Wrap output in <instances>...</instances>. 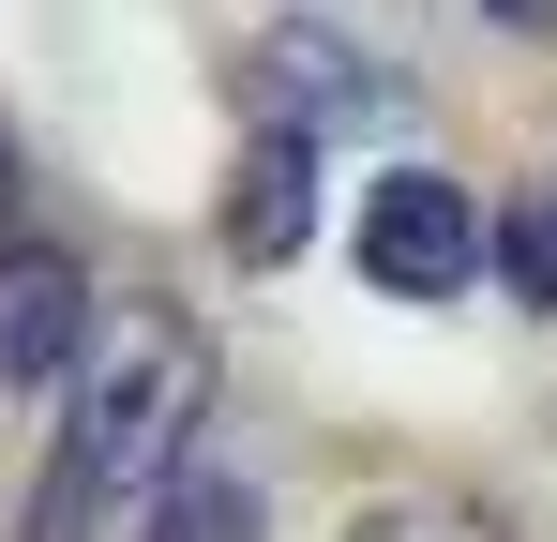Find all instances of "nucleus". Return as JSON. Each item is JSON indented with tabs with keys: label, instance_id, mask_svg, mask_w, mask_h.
<instances>
[{
	"label": "nucleus",
	"instance_id": "1",
	"mask_svg": "<svg viewBox=\"0 0 557 542\" xmlns=\"http://www.w3.org/2000/svg\"><path fill=\"white\" fill-rule=\"evenodd\" d=\"M196 407H211V347H196L182 301H106L91 361H76V407H61V452L30 482L15 542H121L196 452Z\"/></svg>",
	"mask_w": 557,
	"mask_h": 542
},
{
	"label": "nucleus",
	"instance_id": "7",
	"mask_svg": "<svg viewBox=\"0 0 557 542\" xmlns=\"http://www.w3.org/2000/svg\"><path fill=\"white\" fill-rule=\"evenodd\" d=\"M257 61H272V76H301V90H332V121H376V61L347 46V30H272Z\"/></svg>",
	"mask_w": 557,
	"mask_h": 542
},
{
	"label": "nucleus",
	"instance_id": "9",
	"mask_svg": "<svg viewBox=\"0 0 557 542\" xmlns=\"http://www.w3.org/2000/svg\"><path fill=\"white\" fill-rule=\"evenodd\" d=\"M0 181H15V151H0Z\"/></svg>",
	"mask_w": 557,
	"mask_h": 542
},
{
	"label": "nucleus",
	"instance_id": "2",
	"mask_svg": "<svg viewBox=\"0 0 557 542\" xmlns=\"http://www.w3.org/2000/svg\"><path fill=\"white\" fill-rule=\"evenodd\" d=\"M482 196H467L453 167H392L362 196V226H347V257H362V286H392V301H467L482 286Z\"/></svg>",
	"mask_w": 557,
	"mask_h": 542
},
{
	"label": "nucleus",
	"instance_id": "8",
	"mask_svg": "<svg viewBox=\"0 0 557 542\" xmlns=\"http://www.w3.org/2000/svg\"><path fill=\"white\" fill-rule=\"evenodd\" d=\"M347 542H497L482 513H453V497H392V513H362Z\"/></svg>",
	"mask_w": 557,
	"mask_h": 542
},
{
	"label": "nucleus",
	"instance_id": "3",
	"mask_svg": "<svg viewBox=\"0 0 557 542\" xmlns=\"http://www.w3.org/2000/svg\"><path fill=\"white\" fill-rule=\"evenodd\" d=\"M91 317L106 301L61 242H0V392H61L91 361Z\"/></svg>",
	"mask_w": 557,
	"mask_h": 542
},
{
	"label": "nucleus",
	"instance_id": "4",
	"mask_svg": "<svg viewBox=\"0 0 557 542\" xmlns=\"http://www.w3.org/2000/svg\"><path fill=\"white\" fill-rule=\"evenodd\" d=\"M317 242V136H257L242 181H226V257L242 271H286Z\"/></svg>",
	"mask_w": 557,
	"mask_h": 542
},
{
	"label": "nucleus",
	"instance_id": "5",
	"mask_svg": "<svg viewBox=\"0 0 557 542\" xmlns=\"http://www.w3.org/2000/svg\"><path fill=\"white\" fill-rule=\"evenodd\" d=\"M482 226H497V242H482V271H497L528 317H557V181H543V196H512V211H482Z\"/></svg>",
	"mask_w": 557,
	"mask_h": 542
},
{
	"label": "nucleus",
	"instance_id": "6",
	"mask_svg": "<svg viewBox=\"0 0 557 542\" xmlns=\"http://www.w3.org/2000/svg\"><path fill=\"white\" fill-rule=\"evenodd\" d=\"M151 542H257V482L242 467H182L151 497Z\"/></svg>",
	"mask_w": 557,
	"mask_h": 542
}]
</instances>
